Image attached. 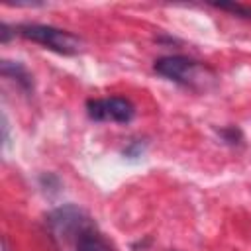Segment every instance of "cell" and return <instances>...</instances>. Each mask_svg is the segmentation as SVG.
Here are the masks:
<instances>
[{
    "mask_svg": "<svg viewBox=\"0 0 251 251\" xmlns=\"http://www.w3.org/2000/svg\"><path fill=\"white\" fill-rule=\"evenodd\" d=\"M155 73H159L161 76L188 86L192 90L196 88H208V82L212 84L216 80V75L210 67H206L200 61H194L186 55H167V57H159L153 65Z\"/></svg>",
    "mask_w": 251,
    "mask_h": 251,
    "instance_id": "cell-1",
    "label": "cell"
},
{
    "mask_svg": "<svg viewBox=\"0 0 251 251\" xmlns=\"http://www.w3.org/2000/svg\"><path fill=\"white\" fill-rule=\"evenodd\" d=\"M16 35L39 43L45 49H51L59 55H76L82 51V39L67 29H59L43 24H22L16 27Z\"/></svg>",
    "mask_w": 251,
    "mask_h": 251,
    "instance_id": "cell-2",
    "label": "cell"
},
{
    "mask_svg": "<svg viewBox=\"0 0 251 251\" xmlns=\"http://www.w3.org/2000/svg\"><path fill=\"white\" fill-rule=\"evenodd\" d=\"M86 114L94 122H118L129 124L135 116V106L124 96L90 98L86 100Z\"/></svg>",
    "mask_w": 251,
    "mask_h": 251,
    "instance_id": "cell-3",
    "label": "cell"
},
{
    "mask_svg": "<svg viewBox=\"0 0 251 251\" xmlns=\"http://www.w3.org/2000/svg\"><path fill=\"white\" fill-rule=\"evenodd\" d=\"M47 222H49V226L53 227V231H55L57 235H61V237H63V235H65V237L75 235V239H76L84 229L92 227L90 218H86V214H84L80 208L73 206V204L53 210V212L49 214V220H47Z\"/></svg>",
    "mask_w": 251,
    "mask_h": 251,
    "instance_id": "cell-4",
    "label": "cell"
},
{
    "mask_svg": "<svg viewBox=\"0 0 251 251\" xmlns=\"http://www.w3.org/2000/svg\"><path fill=\"white\" fill-rule=\"evenodd\" d=\"M0 73H2V76L16 80L25 92H31V90H33V78H31V75L27 73V69H25L22 63L4 59V61L0 63Z\"/></svg>",
    "mask_w": 251,
    "mask_h": 251,
    "instance_id": "cell-5",
    "label": "cell"
},
{
    "mask_svg": "<svg viewBox=\"0 0 251 251\" xmlns=\"http://www.w3.org/2000/svg\"><path fill=\"white\" fill-rule=\"evenodd\" d=\"M75 251H112V247L92 226L75 239Z\"/></svg>",
    "mask_w": 251,
    "mask_h": 251,
    "instance_id": "cell-6",
    "label": "cell"
},
{
    "mask_svg": "<svg viewBox=\"0 0 251 251\" xmlns=\"http://www.w3.org/2000/svg\"><path fill=\"white\" fill-rule=\"evenodd\" d=\"M220 137H222L224 143H227V145H231V147H235V145H239V143L243 141V133H241V129L235 127V126H226V127H222V129H220Z\"/></svg>",
    "mask_w": 251,
    "mask_h": 251,
    "instance_id": "cell-7",
    "label": "cell"
},
{
    "mask_svg": "<svg viewBox=\"0 0 251 251\" xmlns=\"http://www.w3.org/2000/svg\"><path fill=\"white\" fill-rule=\"evenodd\" d=\"M143 151H145V145H143V143L131 141V143L124 149V157H127V159H139V157L143 155Z\"/></svg>",
    "mask_w": 251,
    "mask_h": 251,
    "instance_id": "cell-8",
    "label": "cell"
}]
</instances>
